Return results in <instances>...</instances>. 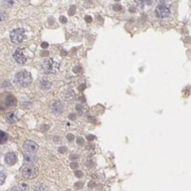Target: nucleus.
Here are the masks:
<instances>
[{
    "mask_svg": "<svg viewBox=\"0 0 191 191\" xmlns=\"http://www.w3.org/2000/svg\"><path fill=\"white\" fill-rule=\"evenodd\" d=\"M15 81L17 84H19L22 87L29 86L32 83V76L30 73L27 71H21L17 73L15 76Z\"/></svg>",
    "mask_w": 191,
    "mask_h": 191,
    "instance_id": "nucleus-1",
    "label": "nucleus"
},
{
    "mask_svg": "<svg viewBox=\"0 0 191 191\" xmlns=\"http://www.w3.org/2000/svg\"><path fill=\"white\" fill-rule=\"evenodd\" d=\"M59 67V64L53 60L52 59H47L43 62V72L47 75L55 74L58 72Z\"/></svg>",
    "mask_w": 191,
    "mask_h": 191,
    "instance_id": "nucleus-2",
    "label": "nucleus"
},
{
    "mask_svg": "<svg viewBox=\"0 0 191 191\" xmlns=\"http://www.w3.org/2000/svg\"><path fill=\"white\" fill-rule=\"evenodd\" d=\"M22 176L25 179H34L39 174V170L34 165H28L22 169Z\"/></svg>",
    "mask_w": 191,
    "mask_h": 191,
    "instance_id": "nucleus-3",
    "label": "nucleus"
},
{
    "mask_svg": "<svg viewBox=\"0 0 191 191\" xmlns=\"http://www.w3.org/2000/svg\"><path fill=\"white\" fill-rule=\"evenodd\" d=\"M25 37V30L23 29H17L11 32L10 38L13 43H21Z\"/></svg>",
    "mask_w": 191,
    "mask_h": 191,
    "instance_id": "nucleus-4",
    "label": "nucleus"
},
{
    "mask_svg": "<svg viewBox=\"0 0 191 191\" xmlns=\"http://www.w3.org/2000/svg\"><path fill=\"white\" fill-rule=\"evenodd\" d=\"M171 12L170 9L165 5H159L158 6H157V8L155 9V14L158 18H160V19H163V18H166L170 15Z\"/></svg>",
    "mask_w": 191,
    "mask_h": 191,
    "instance_id": "nucleus-5",
    "label": "nucleus"
},
{
    "mask_svg": "<svg viewBox=\"0 0 191 191\" xmlns=\"http://www.w3.org/2000/svg\"><path fill=\"white\" fill-rule=\"evenodd\" d=\"M23 149L27 151V152H30V153H35L39 150L38 145L35 142H34L33 141H26L23 143Z\"/></svg>",
    "mask_w": 191,
    "mask_h": 191,
    "instance_id": "nucleus-6",
    "label": "nucleus"
},
{
    "mask_svg": "<svg viewBox=\"0 0 191 191\" xmlns=\"http://www.w3.org/2000/svg\"><path fill=\"white\" fill-rule=\"evenodd\" d=\"M13 59L18 64H21V65H23L27 61V58L23 53L22 49H18L15 51V52L13 53Z\"/></svg>",
    "mask_w": 191,
    "mask_h": 191,
    "instance_id": "nucleus-7",
    "label": "nucleus"
},
{
    "mask_svg": "<svg viewBox=\"0 0 191 191\" xmlns=\"http://www.w3.org/2000/svg\"><path fill=\"white\" fill-rule=\"evenodd\" d=\"M37 161V157H36L34 153H25L24 154V162L25 164H29V165H32Z\"/></svg>",
    "mask_w": 191,
    "mask_h": 191,
    "instance_id": "nucleus-8",
    "label": "nucleus"
},
{
    "mask_svg": "<svg viewBox=\"0 0 191 191\" xmlns=\"http://www.w3.org/2000/svg\"><path fill=\"white\" fill-rule=\"evenodd\" d=\"M51 110H52V112H53L54 113H56V114H60V113H62L63 111H64V105H63V104H62L61 102H59V101H56V102H54V103L52 104V105H51Z\"/></svg>",
    "mask_w": 191,
    "mask_h": 191,
    "instance_id": "nucleus-9",
    "label": "nucleus"
},
{
    "mask_svg": "<svg viewBox=\"0 0 191 191\" xmlns=\"http://www.w3.org/2000/svg\"><path fill=\"white\" fill-rule=\"evenodd\" d=\"M5 161L6 164H8V165H10V166L14 165L17 161V157L13 152H9L5 155Z\"/></svg>",
    "mask_w": 191,
    "mask_h": 191,
    "instance_id": "nucleus-10",
    "label": "nucleus"
},
{
    "mask_svg": "<svg viewBox=\"0 0 191 191\" xmlns=\"http://www.w3.org/2000/svg\"><path fill=\"white\" fill-rule=\"evenodd\" d=\"M17 104V99L13 96H8L5 99V104L7 106H13L16 105Z\"/></svg>",
    "mask_w": 191,
    "mask_h": 191,
    "instance_id": "nucleus-11",
    "label": "nucleus"
},
{
    "mask_svg": "<svg viewBox=\"0 0 191 191\" xmlns=\"http://www.w3.org/2000/svg\"><path fill=\"white\" fill-rule=\"evenodd\" d=\"M12 191H29V187L25 183L19 184V185L15 186L14 188H13Z\"/></svg>",
    "mask_w": 191,
    "mask_h": 191,
    "instance_id": "nucleus-12",
    "label": "nucleus"
},
{
    "mask_svg": "<svg viewBox=\"0 0 191 191\" xmlns=\"http://www.w3.org/2000/svg\"><path fill=\"white\" fill-rule=\"evenodd\" d=\"M40 87L43 89H49L51 87V83L47 80H42L40 81Z\"/></svg>",
    "mask_w": 191,
    "mask_h": 191,
    "instance_id": "nucleus-13",
    "label": "nucleus"
},
{
    "mask_svg": "<svg viewBox=\"0 0 191 191\" xmlns=\"http://www.w3.org/2000/svg\"><path fill=\"white\" fill-rule=\"evenodd\" d=\"M6 120L8 123H14L17 120V117L14 113H9L6 116Z\"/></svg>",
    "mask_w": 191,
    "mask_h": 191,
    "instance_id": "nucleus-14",
    "label": "nucleus"
},
{
    "mask_svg": "<svg viewBox=\"0 0 191 191\" xmlns=\"http://www.w3.org/2000/svg\"><path fill=\"white\" fill-rule=\"evenodd\" d=\"M7 139H8L7 134H6L5 132H3V131L0 130V143H1V144L5 143V142L7 141Z\"/></svg>",
    "mask_w": 191,
    "mask_h": 191,
    "instance_id": "nucleus-15",
    "label": "nucleus"
},
{
    "mask_svg": "<svg viewBox=\"0 0 191 191\" xmlns=\"http://www.w3.org/2000/svg\"><path fill=\"white\" fill-rule=\"evenodd\" d=\"M134 2L139 5H142L145 3H147V5H151V0H134Z\"/></svg>",
    "mask_w": 191,
    "mask_h": 191,
    "instance_id": "nucleus-16",
    "label": "nucleus"
},
{
    "mask_svg": "<svg viewBox=\"0 0 191 191\" xmlns=\"http://www.w3.org/2000/svg\"><path fill=\"white\" fill-rule=\"evenodd\" d=\"M7 17H8V15H7V13H6L2 12V11H0V22H1V21H5V20L7 19Z\"/></svg>",
    "mask_w": 191,
    "mask_h": 191,
    "instance_id": "nucleus-17",
    "label": "nucleus"
},
{
    "mask_svg": "<svg viewBox=\"0 0 191 191\" xmlns=\"http://www.w3.org/2000/svg\"><path fill=\"white\" fill-rule=\"evenodd\" d=\"M13 3H14L13 0H5L4 3H3V5H4V6L10 7V6H12V5H13Z\"/></svg>",
    "mask_w": 191,
    "mask_h": 191,
    "instance_id": "nucleus-18",
    "label": "nucleus"
},
{
    "mask_svg": "<svg viewBox=\"0 0 191 191\" xmlns=\"http://www.w3.org/2000/svg\"><path fill=\"white\" fill-rule=\"evenodd\" d=\"M75 10H76V7H75V5H73L70 9H69V11H68V13H69V15H74L75 14Z\"/></svg>",
    "mask_w": 191,
    "mask_h": 191,
    "instance_id": "nucleus-19",
    "label": "nucleus"
},
{
    "mask_svg": "<svg viewBox=\"0 0 191 191\" xmlns=\"http://www.w3.org/2000/svg\"><path fill=\"white\" fill-rule=\"evenodd\" d=\"M75 176L77 178H81V177L83 176V172H81V171H80V170H77V171L75 172Z\"/></svg>",
    "mask_w": 191,
    "mask_h": 191,
    "instance_id": "nucleus-20",
    "label": "nucleus"
},
{
    "mask_svg": "<svg viewBox=\"0 0 191 191\" xmlns=\"http://www.w3.org/2000/svg\"><path fill=\"white\" fill-rule=\"evenodd\" d=\"M67 151V148L65 147V146H62V147H59V152L61 153V154H65Z\"/></svg>",
    "mask_w": 191,
    "mask_h": 191,
    "instance_id": "nucleus-21",
    "label": "nucleus"
},
{
    "mask_svg": "<svg viewBox=\"0 0 191 191\" xmlns=\"http://www.w3.org/2000/svg\"><path fill=\"white\" fill-rule=\"evenodd\" d=\"M5 180V175L2 172H0V185H2Z\"/></svg>",
    "mask_w": 191,
    "mask_h": 191,
    "instance_id": "nucleus-22",
    "label": "nucleus"
},
{
    "mask_svg": "<svg viewBox=\"0 0 191 191\" xmlns=\"http://www.w3.org/2000/svg\"><path fill=\"white\" fill-rule=\"evenodd\" d=\"M77 143L79 145H81V146H83V145H84V139L83 137H78L77 140H76Z\"/></svg>",
    "mask_w": 191,
    "mask_h": 191,
    "instance_id": "nucleus-23",
    "label": "nucleus"
},
{
    "mask_svg": "<svg viewBox=\"0 0 191 191\" xmlns=\"http://www.w3.org/2000/svg\"><path fill=\"white\" fill-rule=\"evenodd\" d=\"M75 188H76V189H81V188L83 187V183L81 182V181H78V182H76V183H75Z\"/></svg>",
    "mask_w": 191,
    "mask_h": 191,
    "instance_id": "nucleus-24",
    "label": "nucleus"
},
{
    "mask_svg": "<svg viewBox=\"0 0 191 191\" xmlns=\"http://www.w3.org/2000/svg\"><path fill=\"white\" fill-rule=\"evenodd\" d=\"M121 9H122V6L120 5H113V10L116 11V12L121 11Z\"/></svg>",
    "mask_w": 191,
    "mask_h": 191,
    "instance_id": "nucleus-25",
    "label": "nucleus"
},
{
    "mask_svg": "<svg viewBox=\"0 0 191 191\" xmlns=\"http://www.w3.org/2000/svg\"><path fill=\"white\" fill-rule=\"evenodd\" d=\"M67 139L69 141V142H73L75 140V135L74 134H68L67 135Z\"/></svg>",
    "mask_w": 191,
    "mask_h": 191,
    "instance_id": "nucleus-26",
    "label": "nucleus"
},
{
    "mask_svg": "<svg viewBox=\"0 0 191 191\" xmlns=\"http://www.w3.org/2000/svg\"><path fill=\"white\" fill-rule=\"evenodd\" d=\"M78 164L76 163V162H72L71 164H70V167L72 168V169H76L77 167H78Z\"/></svg>",
    "mask_w": 191,
    "mask_h": 191,
    "instance_id": "nucleus-27",
    "label": "nucleus"
},
{
    "mask_svg": "<svg viewBox=\"0 0 191 191\" xmlns=\"http://www.w3.org/2000/svg\"><path fill=\"white\" fill-rule=\"evenodd\" d=\"M85 21H86L87 23H90L92 21V18L90 16H89V15H87V16H85Z\"/></svg>",
    "mask_w": 191,
    "mask_h": 191,
    "instance_id": "nucleus-28",
    "label": "nucleus"
},
{
    "mask_svg": "<svg viewBox=\"0 0 191 191\" xmlns=\"http://www.w3.org/2000/svg\"><path fill=\"white\" fill-rule=\"evenodd\" d=\"M59 20H60V22H61V23H66V22L67 21V18H66L65 16H61V17L59 18Z\"/></svg>",
    "mask_w": 191,
    "mask_h": 191,
    "instance_id": "nucleus-29",
    "label": "nucleus"
},
{
    "mask_svg": "<svg viewBox=\"0 0 191 191\" xmlns=\"http://www.w3.org/2000/svg\"><path fill=\"white\" fill-rule=\"evenodd\" d=\"M68 118H69L70 120H75L76 119V115L75 113H71V114H69Z\"/></svg>",
    "mask_w": 191,
    "mask_h": 191,
    "instance_id": "nucleus-30",
    "label": "nucleus"
},
{
    "mask_svg": "<svg viewBox=\"0 0 191 191\" xmlns=\"http://www.w3.org/2000/svg\"><path fill=\"white\" fill-rule=\"evenodd\" d=\"M78 158V155H76V154H72V155L70 156V159L71 160H75Z\"/></svg>",
    "mask_w": 191,
    "mask_h": 191,
    "instance_id": "nucleus-31",
    "label": "nucleus"
},
{
    "mask_svg": "<svg viewBox=\"0 0 191 191\" xmlns=\"http://www.w3.org/2000/svg\"><path fill=\"white\" fill-rule=\"evenodd\" d=\"M41 46H42V48L45 49V48H48V46H49V44H48V43H45V42H43V43H42V44H41Z\"/></svg>",
    "mask_w": 191,
    "mask_h": 191,
    "instance_id": "nucleus-32",
    "label": "nucleus"
},
{
    "mask_svg": "<svg viewBox=\"0 0 191 191\" xmlns=\"http://www.w3.org/2000/svg\"><path fill=\"white\" fill-rule=\"evenodd\" d=\"M81 68L80 67H75L74 68V72H75V73H76V74H78V73H80V72H81Z\"/></svg>",
    "mask_w": 191,
    "mask_h": 191,
    "instance_id": "nucleus-33",
    "label": "nucleus"
},
{
    "mask_svg": "<svg viewBox=\"0 0 191 191\" xmlns=\"http://www.w3.org/2000/svg\"><path fill=\"white\" fill-rule=\"evenodd\" d=\"M87 139H88L89 141H93V140L95 139V136L92 135V134H89V135L87 136Z\"/></svg>",
    "mask_w": 191,
    "mask_h": 191,
    "instance_id": "nucleus-34",
    "label": "nucleus"
},
{
    "mask_svg": "<svg viewBox=\"0 0 191 191\" xmlns=\"http://www.w3.org/2000/svg\"><path fill=\"white\" fill-rule=\"evenodd\" d=\"M157 1H158V3H160V4L164 5V4H165V3H166V2L170 1V0H157Z\"/></svg>",
    "mask_w": 191,
    "mask_h": 191,
    "instance_id": "nucleus-35",
    "label": "nucleus"
},
{
    "mask_svg": "<svg viewBox=\"0 0 191 191\" xmlns=\"http://www.w3.org/2000/svg\"><path fill=\"white\" fill-rule=\"evenodd\" d=\"M86 88V85L85 84H81L80 87H79V90H81V91H83V90Z\"/></svg>",
    "mask_w": 191,
    "mask_h": 191,
    "instance_id": "nucleus-36",
    "label": "nucleus"
},
{
    "mask_svg": "<svg viewBox=\"0 0 191 191\" xmlns=\"http://www.w3.org/2000/svg\"><path fill=\"white\" fill-rule=\"evenodd\" d=\"M95 186H96V183L93 182V181H90V182L89 183V188H94Z\"/></svg>",
    "mask_w": 191,
    "mask_h": 191,
    "instance_id": "nucleus-37",
    "label": "nucleus"
},
{
    "mask_svg": "<svg viewBox=\"0 0 191 191\" xmlns=\"http://www.w3.org/2000/svg\"><path fill=\"white\" fill-rule=\"evenodd\" d=\"M41 55H42V56H47V55H49V52H48V51H43V52L41 53Z\"/></svg>",
    "mask_w": 191,
    "mask_h": 191,
    "instance_id": "nucleus-38",
    "label": "nucleus"
},
{
    "mask_svg": "<svg viewBox=\"0 0 191 191\" xmlns=\"http://www.w3.org/2000/svg\"><path fill=\"white\" fill-rule=\"evenodd\" d=\"M115 1H120V0H115Z\"/></svg>",
    "mask_w": 191,
    "mask_h": 191,
    "instance_id": "nucleus-39",
    "label": "nucleus"
}]
</instances>
